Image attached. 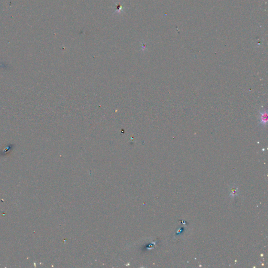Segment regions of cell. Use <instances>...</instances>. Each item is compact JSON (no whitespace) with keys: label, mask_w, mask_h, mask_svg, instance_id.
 I'll return each mask as SVG.
<instances>
[{"label":"cell","mask_w":268,"mask_h":268,"mask_svg":"<svg viewBox=\"0 0 268 268\" xmlns=\"http://www.w3.org/2000/svg\"><path fill=\"white\" fill-rule=\"evenodd\" d=\"M260 125L262 126H265L268 120V114L266 110H262L260 112Z\"/></svg>","instance_id":"cell-1"}]
</instances>
